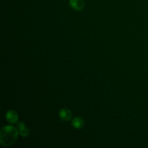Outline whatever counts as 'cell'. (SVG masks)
<instances>
[{
	"label": "cell",
	"instance_id": "obj_3",
	"mask_svg": "<svg viewBox=\"0 0 148 148\" xmlns=\"http://www.w3.org/2000/svg\"><path fill=\"white\" fill-rule=\"evenodd\" d=\"M6 119L10 124H14L18 121V114L13 110H9L6 114Z\"/></svg>",
	"mask_w": 148,
	"mask_h": 148
},
{
	"label": "cell",
	"instance_id": "obj_2",
	"mask_svg": "<svg viewBox=\"0 0 148 148\" xmlns=\"http://www.w3.org/2000/svg\"><path fill=\"white\" fill-rule=\"evenodd\" d=\"M59 116L62 121H68L72 118V112L69 109L64 108L60 110Z\"/></svg>",
	"mask_w": 148,
	"mask_h": 148
},
{
	"label": "cell",
	"instance_id": "obj_6",
	"mask_svg": "<svg viewBox=\"0 0 148 148\" xmlns=\"http://www.w3.org/2000/svg\"><path fill=\"white\" fill-rule=\"evenodd\" d=\"M84 122L83 120L79 117H76L72 120V126L76 129H80L84 126Z\"/></svg>",
	"mask_w": 148,
	"mask_h": 148
},
{
	"label": "cell",
	"instance_id": "obj_4",
	"mask_svg": "<svg viewBox=\"0 0 148 148\" xmlns=\"http://www.w3.org/2000/svg\"><path fill=\"white\" fill-rule=\"evenodd\" d=\"M69 4L72 8L76 10H81L84 8V0H69Z\"/></svg>",
	"mask_w": 148,
	"mask_h": 148
},
{
	"label": "cell",
	"instance_id": "obj_5",
	"mask_svg": "<svg viewBox=\"0 0 148 148\" xmlns=\"http://www.w3.org/2000/svg\"><path fill=\"white\" fill-rule=\"evenodd\" d=\"M17 127L18 130V132L19 134L24 137L27 136L29 134V130L28 128L25 124L22 122V121H19L17 123Z\"/></svg>",
	"mask_w": 148,
	"mask_h": 148
},
{
	"label": "cell",
	"instance_id": "obj_1",
	"mask_svg": "<svg viewBox=\"0 0 148 148\" xmlns=\"http://www.w3.org/2000/svg\"><path fill=\"white\" fill-rule=\"evenodd\" d=\"M18 136L17 130L12 125L3 127L1 130L0 143L5 147L12 145L16 141Z\"/></svg>",
	"mask_w": 148,
	"mask_h": 148
}]
</instances>
